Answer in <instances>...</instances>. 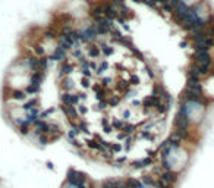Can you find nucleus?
Masks as SVG:
<instances>
[{
  "label": "nucleus",
  "mask_w": 214,
  "mask_h": 188,
  "mask_svg": "<svg viewBox=\"0 0 214 188\" xmlns=\"http://www.w3.org/2000/svg\"><path fill=\"white\" fill-rule=\"evenodd\" d=\"M211 63H213V60H211L210 52H197L194 65H197L201 75H207L211 71Z\"/></svg>",
  "instance_id": "nucleus-1"
},
{
  "label": "nucleus",
  "mask_w": 214,
  "mask_h": 188,
  "mask_svg": "<svg viewBox=\"0 0 214 188\" xmlns=\"http://www.w3.org/2000/svg\"><path fill=\"white\" fill-rule=\"evenodd\" d=\"M189 118L186 116V113L183 112L182 109H179V112L176 115V119H174V125L177 126V129H188L189 126Z\"/></svg>",
  "instance_id": "nucleus-2"
},
{
  "label": "nucleus",
  "mask_w": 214,
  "mask_h": 188,
  "mask_svg": "<svg viewBox=\"0 0 214 188\" xmlns=\"http://www.w3.org/2000/svg\"><path fill=\"white\" fill-rule=\"evenodd\" d=\"M66 54H68V49L59 43V46L54 49L53 54H51L48 59H51V60H59V62H63V60H66Z\"/></svg>",
  "instance_id": "nucleus-3"
},
{
  "label": "nucleus",
  "mask_w": 214,
  "mask_h": 188,
  "mask_svg": "<svg viewBox=\"0 0 214 188\" xmlns=\"http://www.w3.org/2000/svg\"><path fill=\"white\" fill-rule=\"evenodd\" d=\"M71 71H72V66H71V63L68 62V60H63V62H60V65H59V74L62 76L68 75V74H71Z\"/></svg>",
  "instance_id": "nucleus-4"
},
{
  "label": "nucleus",
  "mask_w": 214,
  "mask_h": 188,
  "mask_svg": "<svg viewBox=\"0 0 214 188\" xmlns=\"http://www.w3.org/2000/svg\"><path fill=\"white\" fill-rule=\"evenodd\" d=\"M86 53L91 59H95V57H100L101 56V50H100V46H89L86 49Z\"/></svg>",
  "instance_id": "nucleus-5"
}]
</instances>
